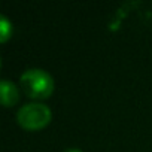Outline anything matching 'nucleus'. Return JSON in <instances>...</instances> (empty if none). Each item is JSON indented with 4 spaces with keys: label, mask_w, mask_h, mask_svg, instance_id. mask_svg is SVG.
I'll return each mask as SVG.
<instances>
[{
    "label": "nucleus",
    "mask_w": 152,
    "mask_h": 152,
    "mask_svg": "<svg viewBox=\"0 0 152 152\" xmlns=\"http://www.w3.org/2000/svg\"><path fill=\"white\" fill-rule=\"evenodd\" d=\"M20 85L24 94L30 99L43 100L54 91V79L45 69L31 67L20 76Z\"/></svg>",
    "instance_id": "obj_1"
},
{
    "label": "nucleus",
    "mask_w": 152,
    "mask_h": 152,
    "mask_svg": "<svg viewBox=\"0 0 152 152\" xmlns=\"http://www.w3.org/2000/svg\"><path fill=\"white\" fill-rule=\"evenodd\" d=\"M12 36V24L6 15H0V42H6Z\"/></svg>",
    "instance_id": "obj_4"
},
{
    "label": "nucleus",
    "mask_w": 152,
    "mask_h": 152,
    "mask_svg": "<svg viewBox=\"0 0 152 152\" xmlns=\"http://www.w3.org/2000/svg\"><path fill=\"white\" fill-rule=\"evenodd\" d=\"M64 152H84V151H81V149H78V148H69V149H66Z\"/></svg>",
    "instance_id": "obj_5"
},
{
    "label": "nucleus",
    "mask_w": 152,
    "mask_h": 152,
    "mask_svg": "<svg viewBox=\"0 0 152 152\" xmlns=\"http://www.w3.org/2000/svg\"><path fill=\"white\" fill-rule=\"evenodd\" d=\"M52 118L51 109L39 102H31L21 106L17 112L18 124L26 130H39L49 124Z\"/></svg>",
    "instance_id": "obj_2"
},
{
    "label": "nucleus",
    "mask_w": 152,
    "mask_h": 152,
    "mask_svg": "<svg viewBox=\"0 0 152 152\" xmlns=\"http://www.w3.org/2000/svg\"><path fill=\"white\" fill-rule=\"evenodd\" d=\"M0 99H2V103L5 106H14L20 100V91L12 81H0Z\"/></svg>",
    "instance_id": "obj_3"
}]
</instances>
